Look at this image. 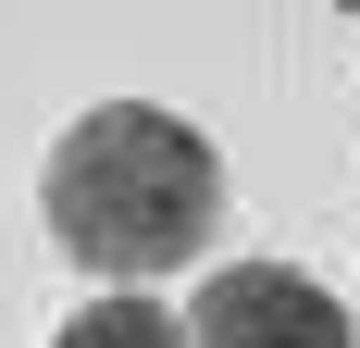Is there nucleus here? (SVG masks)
<instances>
[{
	"label": "nucleus",
	"mask_w": 360,
	"mask_h": 348,
	"mask_svg": "<svg viewBox=\"0 0 360 348\" xmlns=\"http://www.w3.org/2000/svg\"><path fill=\"white\" fill-rule=\"evenodd\" d=\"M37 199H50L63 261H87V274L124 286V274H174V261L212 249V224H224V162H212V137H199L186 112H162V100H100V112L63 125Z\"/></svg>",
	"instance_id": "obj_1"
},
{
	"label": "nucleus",
	"mask_w": 360,
	"mask_h": 348,
	"mask_svg": "<svg viewBox=\"0 0 360 348\" xmlns=\"http://www.w3.org/2000/svg\"><path fill=\"white\" fill-rule=\"evenodd\" d=\"M186 348H348V311L298 261H224L186 311Z\"/></svg>",
	"instance_id": "obj_2"
},
{
	"label": "nucleus",
	"mask_w": 360,
	"mask_h": 348,
	"mask_svg": "<svg viewBox=\"0 0 360 348\" xmlns=\"http://www.w3.org/2000/svg\"><path fill=\"white\" fill-rule=\"evenodd\" d=\"M63 348H186V323L162 311V299H124V286H112V299H87V311L63 323Z\"/></svg>",
	"instance_id": "obj_3"
}]
</instances>
